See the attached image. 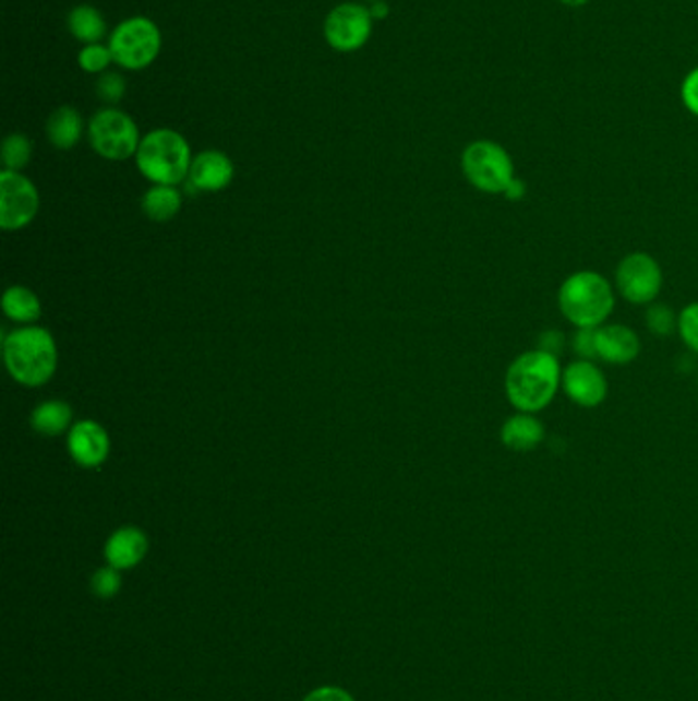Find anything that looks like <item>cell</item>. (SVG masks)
<instances>
[{"label": "cell", "instance_id": "cell-34", "mask_svg": "<svg viewBox=\"0 0 698 701\" xmlns=\"http://www.w3.org/2000/svg\"><path fill=\"white\" fill-rule=\"evenodd\" d=\"M557 2H562V4H566V7H571V9H578V7L588 4L590 0H557Z\"/></svg>", "mask_w": 698, "mask_h": 701}, {"label": "cell", "instance_id": "cell-23", "mask_svg": "<svg viewBox=\"0 0 698 701\" xmlns=\"http://www.w3.org/2000/svg\"><path fill=\"white\" fill-rule=\"evenodd\" d=\"M32 161V142L23 134H11L2 142V163L7 170H21Z\"/></svg>", "mask_w": 698, "mask_h": 701}, {"label": "cell", "instance_id": "cell-31", "mask_svg": "<svg viewBox=\"0 0 698 701\" xmlns=\"http://www.w3.org/2000/svg\"><path fill=\"white\" fill-rule=\"evenodd\" d=\"M564 347V336L557 331H549V333H543L541 336V345L539 349L547 350V353H553L559 357V349Z\"/></svg>", "mask_w": 698, "mask_h": 701}, {"label": "cell", "instance_id": "cell-29", "mask_svg": "<svg viewBox=\"0 0 698 701\" xmlns=\"http://www.w3.org/2000/svg\"><path fill=\"white\" fill-rule=\"evenodd\" d=\"M681 99L684 107L698 117V67L693 68L681 84Z\"/></svg>", "mask_w": 698, "mask_h": 701}, {"label": "cell", "instance_id": "cell-15", "mask_svg": "<svg viewBox=\"0 0 698 701\" xmlns=\"http://www.w3.org/2000/svg\"><path fill=\"white\" fill-rule=\"evenodd\" d=\"M232 161L224 152H201L191 163L189 183L197 191H221L232 183Z\"/></svg>", "mask_w": 698, "mask_h": 701}, {"label": "cell", "instance_id": "cell-3", "mask_svg": "<svg viewBox=\"0 0 698 701\" xmlns=\"http://www.w3.org/2000/svg\"><path fill=\"white\" fill-rule=\"evenodd\" d=\"M4 364L11 378L27 388L44 385L58 368V347L50 331L23 326L4 338Z\"/></svg>", "mask_w": 698, "mask_h": 701}, {"label": "cell", "instance_id": "cell-17", "mask_svg": "<svg viewBox=\"0 0 698 701\" xmlns=\"http://www.w3.org/2000/svg\"><path fill=\"white\" fill-rule=\"evenodd\" d=\"M183 195L174 185H154L142 198V212L152 222H170L181 212Z\"/></svg>", "mask_w": 698, "mask_h": 701}, {"label": "cell", "instance_id": "cell-11", "mask_svg": "<svg viewBox=\"0 0 698 701\" xmlns=\"http://www.w3.org/2000/svg\"><path fill=\"white\" fill-rule=\"evenodd\" d=\"M562 390L576 406L597 408L609 396V382L604 371L594 361L576 359L564 368Z\"/></svg>", "mask_w": 698, "mask_h": 701}, {"label": "cell", "instance_id": "cell-26", "mask_svg": "<svg viewBox=\"0 0 698 701\" xmlns=\"http://www.w3.org/2000/svg\"><path fill=\"white\" fill-rule=\"evenodd\" d=\"M111 60H113L111 50L103 48L99 44H88L79 56V62L86 72H100L111 64Z\"/></svg>", "mask_w": 698, "mask_h": 701}, {"label": "cell", "instance_id": "cell-33", "mask_svg": "<svg viewBox=\"0 0 698 701\" xmlns=\"http://www.w3.org/2000/svg\"><path fill=\"white\" fill-rule=\"evenodd\" d=\"M387 13H389V9H387V4H385L383 0H377V2L373 4V9H371V17L385 19Z\"/></svg>", "mask_w": 698, "mask_h": 701}, {"label": "cell", "instance_id": "cell-16", "mask_svg": "<svg viewBox=\"0 0 698 701\" xmlns=\"http://www.w3.org/2000/svg\"><path fill=\"white\" fill-rule=\"evenodd\" d=\"M545 425L543 420L532 413H520L506 418L500 429V441L508 451L515 453H529L537 450L545 441Z\"/></svg>", "mask_w": 698, "mask_h": 701}, {"label": "cell", "instance_id": "cell-24", "mask_svg": "<svg viewBox=\"0 0 698 701\" xmlns=\"http://www.w3.org/2000/svg\"><path fill=\"white\" fill-rule=\"evenodd\" d=\"M678 334L684 345L698 355V301L682 308L678 314Z\"/></svg>", "mask_w": 698, "mask_h": 701}, {"label": "cell", "instance_id": "cell-10", "mask_svg": "<svg viewBox=\"0 0 698 701\" xmlns=\"http://www.w3.org/2000/svg\"><path fill=\"white\" fill-rule=\"evenodd\" d=\"M324 34L334 50H359L371 35V11L352 2L340 4L326 19Z\"/></svg>", "mask_w": 698, "mask_h": 701}, {"label": "cell", "instance_id": "cell-21", "mask_svg": "<svg viewBox=\"0 0 698 701\" xmlns=\"http://www.w3.org/2000/svg\"><path fill=\"white\" fill-rule=\"evenodd\" d=\"M68 27L72 35L81 41H86V44H97L100 37L107 32V25H105V19L100 17L99 11L88 7V4H83V7H76L70 17H68Z\"/></svg>", "mask_w": 698, "mask_h": 701}, {"label": "cell", "instance_id": "cell-19", "mask_svg": "<svg viewBox=\"0 0 698 701\" xmlns=\"http://www.w3.org/2000/svg\"><path fill=\"white\" fill-rule=\"evenodd\" d=\"M2 310L13 322L29 326L41 317V301L29 287L13 285L2 296Z\"/></svg>", "mask_w": 698, "mask_h": 701}, {"label": "cell", "instance_id": "cell-12", "mask_svg": "<svg viewBox=\"0 0 698 701\" xmlns=\"http://www.w3.org/2000/svg\"><path fill=\"white\" fill-rule=\"evenodd\" d=\"M70 458L83 467H99L111 451V439L105 427L95 420H81L68 433Z\"/></svg>", "mask_w": 698, "mask_h": 701}, {"label": "cell", "instance_id": "cell-1", "mask_svg": "<svg viewBox=\"0 0 698 701\" xmlns=\"http://www.w3.org/2000/svg\"><path fill=\"white\" fill-rule=\"evenodd\" d=\"M559 357L543 349L525 350L506 369V399L520 413H541L562 388Z\"/></svg>", "mask_w": 698, "mask_h": 701}, {"label": "cell", "instance_id": "cell-9", "mask_svg": "<svg viewBox=\"0 0 698 701\" xmlns=\"http://www.w3.org/2000/svg\"><path fill=\"white\" fill-rule=\"evenodd\" d=\"M39 212V193L35 185L17 170L0 173V226L21 230L34 222Z\"/></svg>", "mask_w": 698, "mask_h": 701}, {"label": "cell", "instance_id": "cell-5", "mask_svg": "<svg viewBox=\"0 0 698 701\" xmlns=\"http://www.w3.org/2000/svg\"><path fill=\"white\" fill-rule=\"evenodd\" d=\"M461 168L467 181L488 195H504L515 181V161L494 140H476L461 154Z\"/></svg>", "mask_w": 698, "mask_h": 701}, {"label": "cell", "instance_id": "cell-20", "mask_svg": "<svg viewBox=\"0 0 698 701\" xmlns=\"http://www.w3.org/2000/svg\"><path fill=\"white\" fill-rule=\"evenodd\" d=\"M70 423H72V408L67 402H44L32 413V427L37 433L46 437H56L64 433L67 429H72Z\"/></svg>", "mask_w": 698, "mask_h": 701}, {"label": "cell", "instance_id": "cell-4", "mask_svg": "<svg viewBox=\"0 0 698 701\" xmlns=\"http://www.w3.org/2000/svg\"><path fill=\"white\" fill-rule=\"evenodd\" d=\"M140 173L154 185H177L189 179L191 148L174 130H154L142 138L135 154Z\"/></svg>", "mask_w": 698, "mask_h": 701}, {"label": "cell", "instance_id": "cell-28", "mask_svg": "<svg viewBox=\"0 0 698 701\" xmlns=\"http://www.w3.org/2000/svg\"><path fill=\"white\" fill-rule=\"evenodd\" d=\"M97 93H99L100 99L107 100V103L121 100V97L125 95V81H123V76H119L116 72L105 74L99 83H97Z\"/></svg>", "mask_w": 698, "mask_h": 701}, {"label": "cell", "instance_id": "cell-8", "mask_svg": "<svg viewBox=\"0 0 698 701\" xmlns=\"http://www.w3.org/2000/svg\"><path fill=\"white\" fill-rule=\"evenodd\" d=\"M88 138L95 152L107 161H125L140 148L137 126L130 116L117 109H105L91 119Z\"/></svg>", "mask_w": 698, "mask_h": 701}, {"label": "cell", "instance_id": "cell-6", "mask_svg": "<svg viewBox=\"0 0 698 701\" xmlns=\"http://www.w3.org/2000/svg\"><path fill=\"white\" fill-rule=\"evenodd\" d=\"M664 287V271L648 252H629L621 259L615 271V289L633 306H649L660 298Z\"/></svg>", "mask_w": 698, "mask_h": 701}, {"label": "cell", "instance_id": "cell-25", "mask_svg": "<svg viewBox=\"0 0 698 701\" xmlns=\"http://www.w3.org/2000/svg\"><path fill=\"white\" fill-rule=\"evenodd\" d=\"M121 570L113 567L99 568L93 579H91V589L100 599H111L116 597L121 589Z\"/></svg>", "mask_w": 698, "mask_h": 701}, {"label": "cell", "instance_id": "cell-7", "mask_svg": "<svg viewBox=\"0 0 698 701\" xmlns=\"http://www.w3.org/2000/svg\"><path fill=\"white\" fill-rule=\"evenodd\" d=\"M109 50L119 67L142 70L160 51V32L148 19L123 21L109 39Z\"/></svg>", "mask_w": 698, "mask_h": 701}, {"label": "cell", "instance_id": "cell-35", "mask_svg": "<svg viewBox=\"0 0 698 701\" xmlns=\"http://www.w3.org/2000/svg\"><path fill=\"white\" fill-rule=\"evenodd\" d=\"M373 2H377V0H373Z\"/></svg>", "mask_w": 698, "mask_h": 701}, {"label": "cell", "instance_id": "cell-22", "mask_svg": "<svg viewBox=\"0 0 698 701\" xmlns=\"http://www.w3.org/2000/svg\"><path fill=\"white\" fill-rule=\"evenodd\" d=\"M646 326L655 336H670L678 331V314L662 301L649 304L646 312Z\"/></svg>", "mask_w": 698, "mask_h": 701}, {"label": "cell", "instance_id": "cell-14", "mask_svg": "<svg viewBox=\"0 0 698 701\" xmlns=\"http://www.w3.org/2000/svg\"><path fill=\"white\" fill-rule=\"evenodd\" d=\"M148 535L140 527L125 525L111 534L105 544V558L109 567L117 570H130L137 567L148 554Z\"/></svg>", "mask_w": 698, "mask_h": 701}, {"label": "cell", "instance_id": "cell-32", "mask_svg": "<svg viewBox=\"0 0 698 701\" xmlns=\"http://www.w3.org/2000/svg\"><path fill=\"white\" fill-rule=\"evenodd\" d=\"M525 195H527V183L518 177H515V181L508 185V189L504 191V198L510 201H520Z\"/></svg>", "mask_w": 698, "mask_h": 701}, {"label": "cell", "instance_id": "cell-2", "mask_svg": "<svg viewBox=\"0 0 698 701\" xmlns=\"http://www.w3.org/2000/svg\"><path fill=\"white\" fill-rule=\"evenodd\" d=\"M557 306L576 329H597L609 322L615 310V285L597 271L583 269L559 285Z\"/></svg>", "mask_w": 698, "mask_h": 701}, {"label": "cell", "instance_id": "cell-27", "mask_svg": "<svg viewBox=\"0 0 698 701\" xmlns=\"http://www.w3.org/2000/svg\"><path fill=\"white\" fill-rule=\"evenodd\" d=\"M571 349L578 355V359L597 361L594 329H576V333L571 336Z\"/></svg>", "mask_w": 698, "mask_h": 701}, {"label": "cell", "instance_id": "cell-18", "mask_svg": "<svg viewBox=\"0 0 698 701\" xmlns=\"http://www.w3.org/2000/svg\"><path fill=\"white\" fill-rule=\"evenodd\" d=\"M83 135V117L74 107H60L48 119V138L58 151H70Z\"/></svg>", "mask_w": 698, "mask_h": 701}, {"label": "cell", "instance_id": "cell-30", "mask_svg": "<svg viewBox=\"0 0 698 701\" xmlns=\"http://www.w3.org/2000/svg\"><path fill=\"white\" fill-rule=\"evenodd\" d=\"M303 701H354L352 696L340 687H317L305 696Z\"/></svg>", "mask_w": 698, "mask_h": 701}, {"label": "cell", "instance_id": "cell-13", "mask_svg": "<svg viewBox=\"0 0 698 701\" xmlns=\"http://www.w3.org/2000/svg\"><path fill=\"white\" fill-rule=\"evenodd\" d=\"M597 341V359L611 366L633 364L641 353V338L625 324L604 322L594 329Z\"/></svg>", "mask_w": 698, "mask_h": 701}]
</instances>
